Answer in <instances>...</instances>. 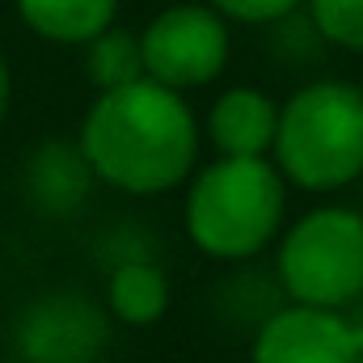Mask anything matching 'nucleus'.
Instances as JSON below:
<instances>
[{
	"label": "nucleus",
	"instance_id": "obj_12",
	"mask_svg": "<svg viewBox=\"0 0 363 363\" xmlns=\"http://www.w3.org/2000/svg\"><path fill=\"white\" fill-rule=\"evenodd\" d=\"M85 72H89L93 89H123L131 81L144 77V55H140V34L106 26L101 34H93L85 43Z\"/></svg>",
	"mask_w": 363,
	"mask_h": 363
},
{
	"label": "nucleus",
	"instance_id": "obj_10",
	"mask_svg": "<svg viewBox=\"0 0 363 363\" xmlns=\"http://www.w3.org/2000/svg\"><path fill=\"white\" fill-rule=\"evenodd\" d=\"M169 300H174V287L157 258H127V262H114L106 274L101 308L118 325H131V330L157 325L169 313Z\"/></svg>",
	"mask_w": 363,
	"mask_h": 363
},
{
	"label": "nucleus",
	"instance_id": "obj_7",
	"mask_svg": "<svg viewBox=\"0 0 363 363\" xmlns=\"http://www.w3.org/2000/svg\"><path fill=\"white\" fill-rule=\"evenodd\" d=\"M21 363H97L110 342V317L77 291H51L17 317Z\"/></svg>",
	"mask_w": 363,
	"mask_h": 363
},
{
	"label": "nucleus",
	"instance_id": "obj_5",
	"mask_svg": "<svg viewBox=\"0 0 363 363\" xmlns=\"http://www.w3.org/2000/svg\"><path fill=\"white\" fill-rule=\"evenodd\" d=\"M228 51H233L228 21L211 4H190V0L161 9L140 34L144 77L174 93L211 85L228 68Z\"/></svg>",
	"mask_w": 363,
	"mask_h": 363
},
{
	"label": "nucleus",
	"instance_id": "obj_8",
	"mask_svg": "<svg viewBox=\"0 0 363 363\" xmlns=\"http://www.w3.org/2000/svg\"><path fill=\"white\" fill-rule=\"evenodd\" d=\"M274 123H279V101L271 93L254 85H233L211 101L207 123L199 131L211 140L216 157H271Z\"/></svg>",
	"mask_w": 363,
	"mask_h": 363
},
{
	"label": "nucleus",
	"instance_id": "obj_18",
	"mask_svg": "<svg viewBox=\"0 0 363 363\" xmlns=\"http://www.w3.org/2000/svg\"><path fill=\"white\" fill-rule=\"evenodd\" d=\"M17 363H21V359H17Z\"/></svg>",
	"mask_w": 363,
	"mask_h": 363
},
{
	"label": "nucleus",
	"instance_id": "obj_16",
	"mask_svg": "<svg viewBox=\"0 0 363 363\" xmlns=\"http://www.w3.org/2000/svg\"><path fill=\"white\" fill-rule=\"evenodd\" d=\"M355 363H363V351H359V355H355Z\"/></svg>",
	"mask_w": 363,
	"mask_h": 363
},
{
	"label": "nucleus",
	"instance_id": "obj_3",
	"mask_svg": "<svg viewBox=\"0 0 363 363\" xmlns=\"http://www.w3.org/2000/svg\"><path fill=\"white\" fill-rule=\"evenodd\" d=\"M279 178L308 194H334L363 178V97L347 81H313L279 106L271 144Z\"/></svg>",
	"mask_w": 363,
	"mask_h": 363
},
{
	"label": "nucleus",
	"instance_id": "obj_14",
	"mask_svg": "<svg viewBox=\"0 0 363 363\" xmlns=\"http://www.w3.org/2000/svg\"><path fill=\"white\" fill-rule=\"evenodd\" d=\"M211 4L224 21H241V26H274L287 21L304 0H203Z\"/></svg>",
	"mask_w": 363,
	"mask_h": 363
},
{
	"label": "nucleus",
	"instance_id": "obj_13",
	"mask_svg": "<svg viewBox=\"0 0 363 363\" xmlns=\"http://www.w3.org/2000/svg\"><path fill=\"white\" fill-rule=\"evenodd\" d=\"M308 26L321 43L363 55V0H304Z\"/></svg>",
	"mask_w": 363,
	"mask_h": 363
},
{
	"label": "nucleus",
	"instance_id": "obj_2",
	"mask_svg": "<svg viewBox=\"0 0 363 363\" xmlns=\"http://www.w3.org/2000/svg\"><path fill=\"white\" fill-rule=\"evenodd\" d=\"M287 182L271 157H216L186 178L182 224L199 254L250 262L283 233Z\"/></svg>",
	"mask_w": 363,
	"mask_h": 363
},
{
	"label": "nucleus",
	"instance_id": "obj_17",
	"mask_svg": "<svg viewBox=\"0 0 363 363\" xmlns=\"http://www.w3.org/2000/svg\"><path fill=\"white\" fill-rule=\"evenodd\" d=\"M359 97H363V85H359Z\"/></svg>",
	"mask_w": 363,
	"mask_h": 363
},
{
	"label": "nucleus",
	"instance_id": "obj_1",
	"mask_svg": "<svg viewBox=\"0 0 363 363\" xmlns=\"http://www.w3.org/2000/svg\"><path fill=\"white\" fill-rule=\"evenodd\" d=\"M199 118L186 97L148 77L93 97L77 148L93 178L123 194H165L199 169Z\"/></svg>",
	"mask_w": 363,
	"mask_h": 363
},
{
	"label": "nucleus",
	"instance_id": "obj_4",
	"mask_svg": "<svg viewBox=\"0 0 363 363\" xmlns=\"http://www.w3.org/2000/svg\"><path fill=\"white\" fill-rule=\"evenodd\" d=\"M274 250V279L291 304L351 308L363 296V216L325 203L287 224Z\"/></svg>",
	"mask_w": 363,
	"mask_h": 363
},
{
	"label": "nucleus",
	"instance_id": "obj_6",
	"mask_svg": "<svg viewBox=\"0 0 363 363\" xmlns=\"http://www.w3.org/2000/svg\"><path fill=\"white\" fill-rule=\"evenodd\" d=\"M359 351L363 325H355L342 308L291 300L271 308L250 338V363H355Z\"/></svg>",
	"mask_w": 363,
	"mask_h": 363
},
{
	"label": "nucleus",
	"instance_id": "obj_15",
	"mask_svg": "<svg viewBox=\"0 0 363 363\" xmlns=\"http://www.w3.org/2000/svg\"><path fill=\"white\" fill-rule=\"evenodd\" d=\"M9 106H13V72H9V60L0 55V123H4Z\"/></svg>",
	"mask_w": 363,
	"mask_h": 363
},
{
	"label": "nucleus",
	"instance_id": "obj_9",
	"mask_svg": "<svg viewBox=\"0 0 363 363\" xmlns=\"http://www.w3.org/2000/svg\"><path fill=\"white\" fill-rule=\"evenodd\" d=\"M93 169L85 165L77 144L51 140L38 144L26 161V194L34 199V207H43L47 216H72L77 207H85L93 190Z\"/></svg>",
	"mask_w": 363,
	"mask_h": 363
},
{
	"label": "nucleus",
	"instance_id": "obj_11",
	"mask_svg": "<svg viewBox=\"0 0 363 363\" xmlns=\"http://www.w3.org/2000/svg\"><path fill=\"white\" fill-rule=\"evenodd\" d=\"M21 21L60 47H85L93 34L114 26L118 0H17Z\"/></svg>",
	"mask_w": 363,
	"mask_h": 363
}]
</instances>
